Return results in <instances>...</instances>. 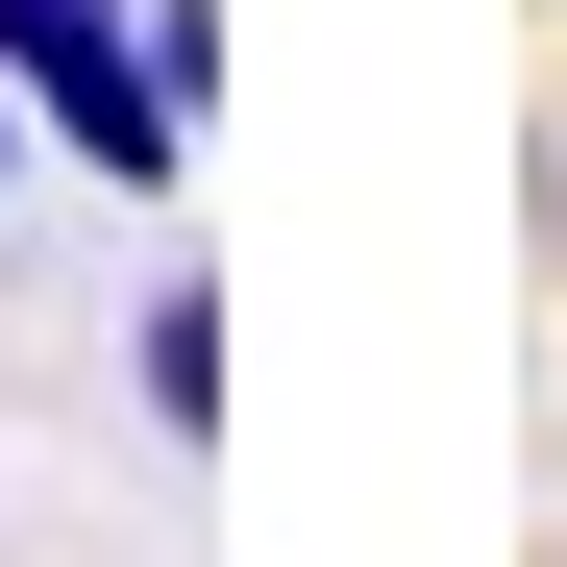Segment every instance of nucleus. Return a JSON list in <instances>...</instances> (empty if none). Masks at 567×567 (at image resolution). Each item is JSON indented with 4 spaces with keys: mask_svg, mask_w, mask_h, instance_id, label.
Segmentation results:
<instances>
[{
    "mask_svg": "<svg viewBox=\"0 0 567 567\" xmlns=\"http://www.w3.org/2000/svg\"><path fill=\"white\" fill-rule=\"evenodd\" d=\"M148 420H173V444H223V297H198V271L148 297Z\"/></svg>",
    "mask_w": 567,
    "mask_h": 567,
    "instance_id": "2",
    "label": "nucleus"
},
{
    "mask_svg": "<svg viewBox=\"0 0 567 567\" xmlns=\"http://www.w3.org/2000/svg\"><path fill=\"white\" fill-rule=\"evenodd\" d=\"M0 74H25V124H50L74 173H124V198H173V148H198V100L148 74V25H124V0H0Z\"/></svg>",
    "mask_w": 567,
    "mask_h": 567,
    "instance_id": "1",
    "label": "nucleus"
},
{
    "mask_svg": "<svg viewBox=\"0 0 567 567\" xmlns=\"http://www.w3.org/2000/svg\"><path fill=\"white\" fill-rule=\"evenodd\" d=\"M0 198H25V74H0Z\"/></svg>",
    "mask_w": 567,
    "mask_h": 567,
    "instance_id": "3",
    "label": "nucleus"
}]
</instances>
